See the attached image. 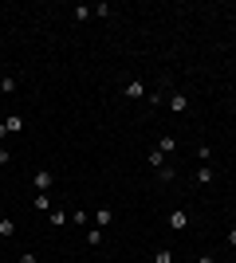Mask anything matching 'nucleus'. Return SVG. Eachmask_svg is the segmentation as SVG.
Returning a JSON list of instances; mask_svg holds the SVG:
<instances>
[{
    "label": "nucleus",
    "mask_w": 236,
    "mask_h": 263,
    "mask_svg": "<svg viewBox=\"0 0 236 263\" xmlns=\"http://www.w3.org/2000/svg\"><path fill=\"white\" fill-rule=\"evenodd\" d=\"M197 263H216V259H213V255H201V259H197Z\"/></svg>",
    "instance_id": "aec40b11"
},
{
    "label": "nucleus",
    "mask_w": 236,
    "mask_h": 263,
    "mask_svg": "<svg viewBox=\"0 0 236 263\" xmlns=\"http://www.w3.org/2000/svg\"><path fill=\"white\" fill-rule=\"evenodd\" d=\"M228 248H236V224L228 228Z\"/></svg>",
    "instance_id": "f3484780"
},
{
    "label": "nucleus",
    "mask_w": 236,
    "mask_h": 263,
    "mask_svg": "<svg viewBox=\"0 0 236 263\" xmlns=\"http://www.w3.org/2000/svg\"><path fill=\"white\" fill-rule=\"evenodd\" d=\"M12 161V154H8V149H0V165H8Z\"/></svg>",
    "instance_id": "6ab92c4d"
},
{
    "label": "nucleus",
    "mask_w": 236,
    "mask_h": 263,
    "mask_svg": "<svg viewBox=\"0 0 236 263\" xmlns=\"http://www.w3.org/2000/svg\"><path fill=\"white\" fill-rule=\"evenodd\" d=\"M32 204H35L40 212H51V209H56V200H51V193H35V200H32Z\"/></svg>",
    "instance_id": "423d86ee"
},
{
    "label": "nucleus",
    "mask_w": 236,
    "mask_h": 263,
    "mask_svg": "<svg viewBox=\"0 0 236 263\" xmlns=\"http://www.w3.org/2000/svg\"><path fill=\"white\" fill-rule=\"evenodd\" d=\"M0 90H4V95H12V90H16V79H12V75H0Z\"/></svg>",
    "instance_id": "2eb2a0df"
},
{
    "label": "nucleus",
    "mask_w": 236,
    "mask_h": 263,
    "mask_svg": "<svg viewBox=\"0 0 236 263\" xmlns=\"http://www.w3.org/2000/svg\"><path fill=\"white\" fill-rule=\"evenodd\" d=\"M4 126H8V134H20V130H24V118H20V114H8V118H4Z\"/></svg>",
    "instance_id": "9b49d317"
},
{
    "label": "nucleus",
    "mask_w": 236,
    "mask_h": 263,
    "mask_svg": "<svg viewBox=\"0 0 236 263\" xmlns=\"http://www.w3.org/2000/svg\"><path fill=\"white\" fill-rule=\"evenodd\" d=\"M71 16H75V20L83 24V20H90V16H95V12H90L87 4H75V8H71Z\"/></svg>",
    "instance_id": "ddd939ff"
},
{
    "label": "nucleus",
    "mask_w": 236,
    "mask_h": 263,
    "mask_svg": "<svg viewBox=\"0 0 236 263\" xmlns=\"http://www.w3.org/2000/svg\"><path fill=\"white\" fill-rule=\"evenodd\" d=\"M122 95L130 102H138V99H146V83H142V79H130V83H126L122 87Z\"/></svg>",
    "instance_id": "7ed1b4c3"
},
{
    "label": "nucleus",
    "mask_w": 236,
    "mask_h": 263,
    "mask_svg": "<svg viewBox=\"0 0 236 263\" xmlns=\"http://www.w3.org/2000/svg\"><path fill=\"white\" fill-rule=\"evenodd\" d=\"M0 220H4V216H0Z\"/></svg>",
    "instance_id": "412c9836"
},
{
    "label": "nucleus",
    "mask_w": 236,
    "mask_h": 263,
    "mask_svg": "<svg viewBox=\"0 0 236 263\" xmlns=\"http://www.w3.org/2000/svg\"><path fill=\"white\" fill-rule=\"evenodd\" d=\"M87 243H90V248H99V243H102V228H95V232H87Z\"/></svg>",
    "instance_id": "dca6fc26"
},
{
    "label": "nucleus",
    "mask_w": 236,
    "mask_h": 263,
    "mask_svg": "<svg viewBox=\"0 0 236 263\" xmlns=\"http://www.w3.org/2000/svg\"><path fill=\"white\" fill-rule=\"evenodd\" d=\"M0 236H16V220H8V216L0 220Z\"/></svg>",
    "instance_id": "4468645a"
},
{
    "label": "nucleus",
    "mask_w": 236,
    "mask_h": 263,
    "mask_svg": "<svg viewBox=\"0 0 236 263\" xmlns=\"http://www.w3.org/2000/svg\"><path fill=\"white\" fill-rule=\"evenodd\" d=\"M166 224H169L173 232H185V228H189V212H185V209H173V212L166 216Z\"/></svg>",
    "instance_id": "f03ea898"
},
{
    "label": "nucleus",
    "mask_w": 236,
    "mask_h": 263,
    "mask_svg": "<svg viewBox=\"0 0 236 263\" xmlns=\"http://www.w3.org/2000/svg\"><path fill=\"white\" fill-rule=\"evenodd\" d=\"M213 177H216V169L201 165V169H197V185H213Z\"/></svg>",
    "instance_id": "1a4fd4ad"
},
{
    "label": "nucleus",
    "mask_w": 236,
    "mask_h": 263,
    "mask_svg": "<svg viewBox=\"0 0 236 263\" xmlns=\"http://www.w3.org/2000/svg\"><path fill=\"white\" fill-rule=\"evenodd\" d=\"M150 263H173V252H169V248H157V252L150 255Z\"/></svg>",
    "instance_id": "f8f14e48"
},
{
    "label": "nucleus",
    "mask_w": 236,
    "mask_h": 263,
    "mask_svg": "<svg viewBox=\"0 0 236 263\" xmlns=\"http://www.w3.org/2000/svg\"><path fill=\"white\" fill-rule=\"evenodd\" d=\"M166 106L173 110V114H185V110H189V95H185V90H173L166 99Z\"/></svg>",
    "instance_id": "f257e3e1"
},
{
    "label": "nucleus",
    "mask_w": 236,
    "mask_h": 263,
    "mask_svg": "<svg viewBox=\"0 0 236 263\" xmlns=\"http://www.w3.org/2000/svg\"><path fill=\"white\" fill-rule=\"evenodd\" d=\"M150 169H166V154H161V149H150Z\"/></svg>",
    "instance_id": "9d476101"
},
{
    "label": "nucleus",
    "mask_w": 236,
    "mask_h": 263,
    "mask_svg": "<svg viewBox=\"0 0 236 263\" xmlns=\"http://www.w3.org/2000/svg\"><path fill=\"white\" fill-rule=\"evenodd\" d=\"M20 263H40V259H35L32 252H24V255H20Z\"/></svg>",
    "instance_id": "a211bd4d"
},
{
    "label": "nucleus",
    "mask_w": 236,
    "mask_h": 263,
    "mask_svg": "<svg viewBox=\"0 0 236 263\" xmlns=\"http://www.w3.org/2000/svg\"><path fill=\"white\" fill-rule=\"evenodd\" d=\"M51 185H56V173H51V169H40V173H35V189H40V193H51Z\"/></svg>",
    "instance_id": "20e7f679"
},
{
    "label": "nucleus",
    "mask_w": 236,
    "mask_h": 263,
    "mask_svg": "<svg viewBox=\"0 0 236 263\" xmlns=\"http://www.w3.org/2000/svg\"><path fill=\"white\" fill-rule=\"evenodd\" d=\"M111 220H114L111 209H99V212H95V228H111Z\"/></svg>",
    "instance_id": "6e6552de"
},
{
    "label": "nucleus",
    "mask_w": 236,
    "mask_h": 263,
    "mask_svg": "<svg viewBox=\"0 0 236 263\" xmlns=\"http://www.w3.org/2000/svg\"><path fill=\"white\" fill-rule=\"evenodd\" d=\"M47 216H51V228H63V224H71V212H63V209H51Z\"/></svg>",
    "instance_id": "0eeeda50"
},
{
    "label": "nucleus",
    "mask_w": 236,
    "mask_h": 263,
    "mask_svg": "<svg viewBox=\"0 0 236 263\" xmlns=\"http://www.w3.org/2000/svg\"><path fill=\"white\" fill-rule=\"evenodd\" d=\"M154 149H161V154H173V149H177V138H173V134H161V138H157V145H154Z\"/></svg>",
    "instance_id": "39448f33"
}]
</instances>
